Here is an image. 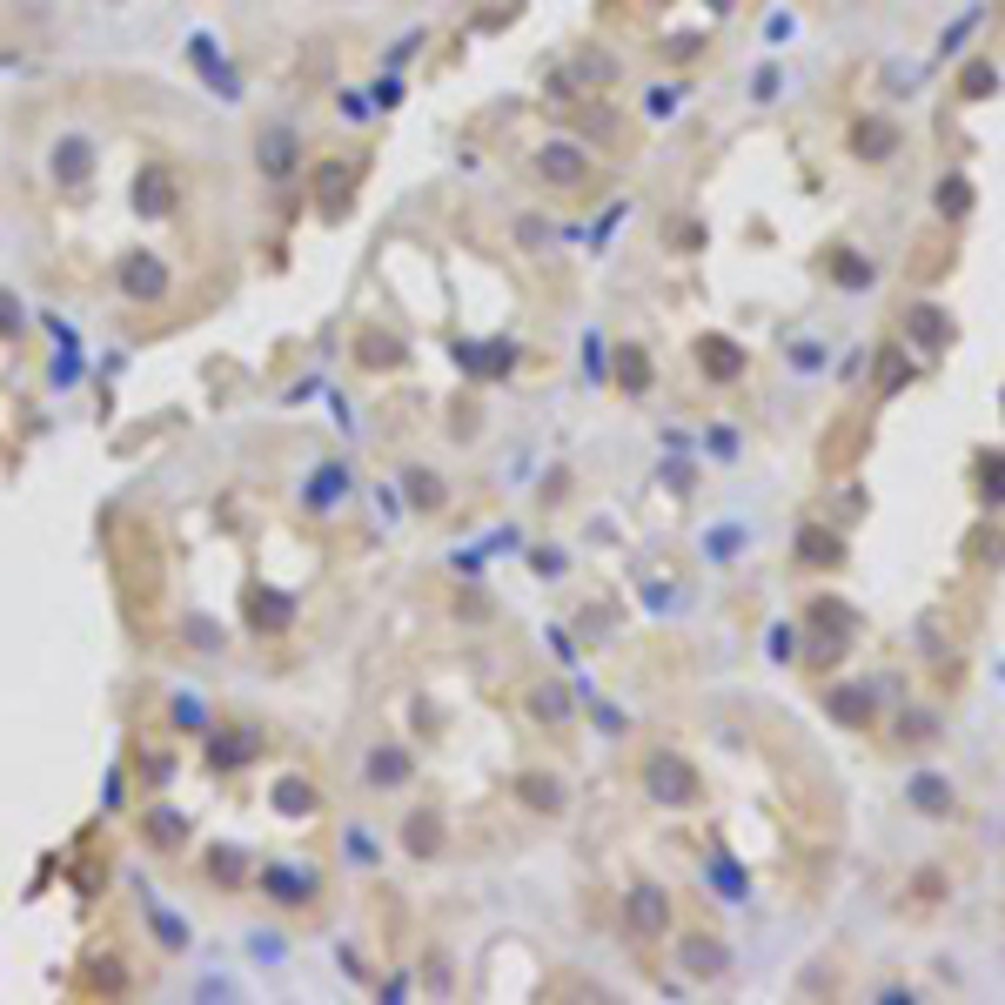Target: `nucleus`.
I'll return each instance as SVG.
<instances>
[{
    "instance_id": "obj_11",
    "label": "nucleus",
    "mask_w": 1005,
    "mask_h": 1005,
    "mask_svg": "<svg viewBox=\"0 0 1005 1005\" xmlns=\"http://www.w3.org/2000/svg\"><path fill=\"white\" fill-rule=\"evenodd\" d=\"M798 563H818V570H838L845 563V543L831 530H798Z\"/></svg>"
},
{
    "instance_id": "obj_21",
    "label": "nucleus",
    "mask_w": 1005,
    "mask_h": 1005,
    "mask_svg": "<svg viewBox=\"0 0 1005 1005\" xmlns=\"http://www.w3.org/2000/svg\"><path fill=\"white\" fill-rule=\"evenodd\" d=\"M369 778H382L376 791H396V784L409 778V758H402V751H389V744H382V751H369Z\"/></svg>"
},
{
    "instance_id": "obj_16",
    "label": "nucleus",
    "mask_w": 1005,
    "mask_h": 1005,
    "mask_svg": "<svg viewBox=\"0 0 1005 1005\" xmlns=\"http://www.w3.org/2000/svg\"><path fill=\"white\" fill-rule=\"evenodd\" d=\"M912 804L925 811V818H952V791H945V778H912Z\"/></svg>"
},
{
    "instance_id": "obj_14",
    "label": "nucleus",
    "mask_w": 1005,
    "mask_h": 1005,
    "mask_svg": "<svg viewBox=\"0 0 1005 1005\" xmlns=\"http://www.w3.org/2000/svg\"><path fill=\"white\" fill-rule=\"evenodd\" d=\"M851 449L865 456V423H838L825 436V469H851Z\"/></svg>"
},
{
    "instance_id": "obj_26",
    "label": "nucleus",
    "mask_w": 1005,
    "mask_h": 1005,
    "mask_svg": "<svg viewBox=\"0 0 1005 1005\" xmlns=\"http://www.w3.org/2000/svg\"><path fill=\"white\" fill-rule=\"evenodd\" d=\"M831 275H838V282H858V289H865V282H871V262H865V255H858V262H851V255H831Z\"/></svg>"
},
{
    "instance_id": "obj_9",
    "label": "nucleus",
    "mask_w": 1005,
    "mask_h": 1005,
    "mask_svg": "<svg viewBox=\"0 0 1005 1005\" xmlns=\"http://www.w3.org/2000/svg\"><path fill=\"white\" fill-rule=\"evenodd\" d=\"M965 563H972V570H999V563H1005V516H992V523H979V530H965Z\"/></svg>"
},
{
    "instance_id": "obj_24",
    "label": "nucleus",
    "mask_w": 1005,
    "mask_h": 1005,
    "mask_svg": "<svg viewBox=\"0 0 1005 1005\" xmlns=\"http://www.w3.org/2000/svg\"><path fill=\"white\" fill-rule=\"evenodd\" d=\"M898 737H905V744H938V717L932 711H905L898 717Z\"/></svg>"
},
{
    "instance_id": "obj_3",
    "label": "nucleus",
    "mask_w": 1005,
    "mask_h": 1005,
    "mask_svg": "<svg viewBox=\"0 0 1005 1005\" xmlns=\"http://www.w3.org/2000/svg\"><path fill=\"white\" fill-rule=\"evenodd\" d=\"M114 282H121L128 302H161V295H168V262H161L155 248H128L121 268H114Z\"/></svg>"
},
{
    "instance_id": "obj_17",
    "label": "nucleus",
    "mask_w": 1005,
    "mask_h": 1005,
    "mask_svg": "<svg viewBox=\"0 0 1005 1005\" xmlns=\"http://www.w3.org/2000/svg\"><path fill=\"white\" fill-rule=\"evenodd\" d=\"M523 804H530V811H550V818H557V811H563V784L550 778V771H530V778H523Z\"/></svg>"
},
{
    "instance_id": "obj_10",
    "label": "nucleus",
    "mask_w": 1005,
    "mask_h": 1005,
    "mask_svg": "<svg viewBox=\"0 0 1005 1005\" xmlns=\"http://www.w3.org/2000/svg\"><path fill=\"white\" fill-rule=\"evenodd\" d=\"M972 483H979L985 510H1005V449H979L972 456Z\"/></svg>"
},
{
    "instance_id": "obj_18",
    "label": "nucleus",
    "mask_w": 1005,
    "mask_h": 1005,
    "mask_svg": "<svg viewBox=\"0 0 1005 1005\" xmlns=\"http://www.w3.org/2000/svg\"><path fill=\"white\" fill-rule=\"evenodd\" d=\"M912 382V356L905 349H878V396H898Z\"/></svg>"
},
{
    "instance_id": "obj_22",
    "label": "nucleus",
    "mask_w": 1005,
    "mask_h": 1005,
    "mask_svg": "<svg viewBox=\"0 0 1005 1005\" xmlns=\"http://www.w3.org/2000/svg\"><path fill=\"white\" fill-rule=\"evenodd\" d=\"M617 382H624L630 396L650 389V356H644V349H617Z\"/></svg>"
},
{
    "instance_id": "obj_27",
    "label": "nucleus",
    "mask_w": 1005,
    "mask_h": 1005,
    "mask_svg": "<svg viewBox=\"0 0 1005 1005\" xmlns=\"http://www.w3.org/2000/svg\"><path fill=\"white\" fill-rule=\"evenodd\" d=\"M992 81H999V74H992L985 61H972V67H965V94H972V101H979V94H992Z\"/></svg>"
},
{
    "instance_id": "obj_25",
    "label": "nucleus",
    "mask_w": 1005,
    "mask_h": 1005,
    "mask_svg": "<svg viewBox=\"0 0 1005 1005\" xmlns=\"http://www.w3.org/2000/svg\"><path fill=\"white\" fill-rule=\"evenodd\" d=\"M436 845H443V818H409V851H416V858H429Z\"/></svg>"
},
{
    "instance_id": "obj_6",
    "label": "nucleus",
    "mask_w": 1005,
    "mask_h": 1005,
    "mask_svg": "<svg viewBox=\"0 0 1005 1005\" xmlns=\"http://www.w3.org/2000/svg\"><path fill=\"white\" fill-rule=\"evenodd\" d=\"M624 918H630V932L657 938V932L670 925V898L657 892V885H637V892H630V905H624Z\"/></svg>"
},
{
    "instance_id": "obj_20",
    "label": "nucleus",
    "mask_w": 1005,
    "mask_h": 1005,
    "mask_svg": "<svg viewBox=\"0 0 1005 1005\" xmlns=\"http://www.w3.org/2000/svg\"><path fill=\"white\" fill-rule=\"evenodd\" d=\"M255 155H262V168H268V175H289V161H295V134H289V128L262 134V148H255Z\"/></svg>"
},
{
    "instance_id": "obj_2",
    "label": "nucleus",
    "mask_w": 1005,
    "mask_h": 1005,
    "mask_svg": "<svg viewBox=\"0 0 1005 1005\" xmlns=\"http://www.w3.org/2000/svg\"><path fill=\"white\" fill-rule=\"evenodd\" d=\"M811 630H818V644H811V657H804V664L825 670V664H838V657H845L851 630H858V610H851V603H838V597H818V603H811Z\"/></svg>"
},
{
    "instance_id": "obj_5",
    "label": "nucleus",
    "mask_w": 1005,
    "mask_h": 1005,
    "mask_svg": "<svg viewBox=\"0 0 1005 1005\" xmlns=\"http://www.w3.org/2000/svg\"><path fill=\"white\" fill-rule=\"evenodd\" d=\"M905 335H912L925 356H945L959 329H952V315H945V309H932V302H912V309H905Z\"/></svg>"
},
{
    "instance_id": "obj_15",
    "label": "nucleus",
    "mask_w": 1005,
    "mask_h": 1005,
    "mask_svg": "<svg viewBox=\"0 0 1005 1005\" xmlns=\"http://www.w3.org/2000/svg\"><path fill=\"white\" fill-rule=\"evenodd\" d=\"M54 168H61V181H67V188H81V181H88V168H94V148L81 141V134H67V141H61V155H54Z\"/></svg>"
},
{
    "instance_id": "obj_8",
    "label": "nucleus",
    "mask_w": 1005,
    "mask_h": 1005,
    "mask_svg": "<svg viewBox=\"0 0 1005 1005\" xmlns=\"http://www.w3.org/2000/svg\"><path fill=\"white\" fill-rule=\"evenodd\" d=\"M697 369L717 376V382H737L744 376V349H737L731 335H704V342H697Z\"/></svg>"
},
{
    "instance_id": "obj_19",
    "label": "nucleus",
    "mask_w": 1005,
    "mask_h": 1005,
    "mask_svg": "<svg viewBox=\"0 0 1005 1005\" xmlns=\"http://www.w3.org/2000/svg\"><path fill=\"white\" fill-rule=\"evenodd\" d=\"M938 215H945V222L972 215V181H965V175H945V181H938Z\"/></svg>"
},
{
    "instance_id": "obj_12",
    "label": "nucleus",
    "mask_w": 1005,
    "mask_h": 1005,
    "mask_svg": "<svg viewBox=\"0 0 1005 1005\" xmlns=\"http://www.w3.org/2000/svg\"><path fill=\"white\" fill-rule=\"evenodd\" d=\"M825 711L845 724V731H871V691H831Z\"/></svg>"
},
{
    "instance_id": "obj_23",
    "label": "nucleus",
    "mask_w": 1005,
    "mask_h": 1005,
    "mask_svg": "<svg viewBox=\"0 0 1005 1005\" xmlns=\"http://www.w3.org/2000/svg\"><path fill=\"white\" fill-rule=\"evenodd\" d=\"M945 885H952V878H945L938 865H925V871H912V885H905V892H912L918 905H945Z\"/></svg>"
},
{
    "instance_id": "obj_29",
    "label": "nucleus",
    "mask_w": 1005,
    "mask_h": 1005,
    "mask_svg": "<svg viewBox=\"0 0 1005 1005\" xmlns=\"http://www.w3.org/2000/svg\"><path fill=\"white\" fill-rule=\"evenodd\" d=\"M670 242H677V248H704V228H691V222H670Z\"/></svg>"
},
{
    "instance_id": "obj_28",
    "label": "nucleus",
    "mask_w": 1005,
    "mask_h": 1005,
    "mask_svg": "<svg viewBox=\"0 0 1005 1005\" xmlns=\"http://www.w3.org/2000/svg\"><path fill=\"white\" fill-rule=\"evenodd\" d=\"M530 711H543V717H563V691H550V684H543V691H530Z\"/></svg>"
},
{
    "instance_id": "obj_7",
    "label": "nucleus",
    "mask_w": 1005,
    "mask_h": 1005,
    "mask_svg": "<svg viewBox=\"0 0 1005 1005\" xmlns=\"http://www.w3.org/2000/svg\"><path fill=\"white\" fill-rule=\"evenodd\" d=\"M898 148V128L885 121V114H865V121H851V155L858 161H885Z\"/></svg>"
},
{
    "instance_id": "obj_4",
    "label": "nucleus",
    "mask_w": 1005,
    "mask_h": 1005,
    "mask_svg": "<svg viewBox=\"0 0 1005 1005\" xmlns=\"http://www.w3.org/2000/svg\"><path fill=\"white\" fill-rule=\"evenodd\" d=\"M536 181H550V188H590V155H583L577 141H543V148H536Z\"/></svg>"
},
{
    "instance_id": "obj_13",
    "label": "nucleus",
    "mask_w": 1005,
    "mask_h": 1005,
    "mask_svg": "<svg viewBox=\"0 0 1005 1005\" xmlns=\"http://www.w3.org/2000/svg\"><path fill=\"white\" fill-rule=\"evenodd\" d=\"M724 965H731V959H724V945H717V938H684V972H697V979H717Z\"/></svg>"
},
{
    "instance_id": "obj_1",
    "label": "nucleus",
    "mask_w": 1005,
    "mask_h": 1005,
    "mask_svg": "<svg viewBox=\"0 0 1005 1005\" xmlns=\"http://www.w3.org/2000/svg\"><path fill=\"white\" fill-rule=\"evenodd\" d=\"M644 791L657 804H670V811H691V804L704 798V778H697L691 758H677V751H650V758H644Z\"/></svg>"
}]
</instances>
